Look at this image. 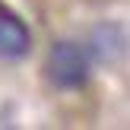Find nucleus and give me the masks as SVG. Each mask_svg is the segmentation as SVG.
Listing matches in <instances>:
<instances>
[{
  "label": "nucleus",
  "mask_w": 130,
  "mask_h": 130,
  "mask_svg": "<svg viewBox=\"0 0 130 130\" xmlns=\"http://www.w3.org/2000/svg\"><path fill=\"white\" fill-rule=\"evenodd\" d=\"M89 67H92V57H89L86 44L60 38V41L51 44L48 57H44V76L51 79L54 89H83L89 83Z\"/></svg>",
  "instance_id": "f257e3e1"
},
{
  "label": "nucleus",
  "mask_w": 130,
  "mask_h": 130,
  "mask_svg": "<svg viewBox=\"0 0 130 130\" xmlns=\"http://www.w3.org/2000/svg\"><path fill=\"white\" fill-rule=\"evenodd\" d=\"M29 51H32L29 25L10 6H0V57L3 60H22Z\"/></svg>",
  "instance_id": "f03ea898"
},
{
  "label": "nucleus",
  "mask_w": 130,
  "mask_h": 130,
  "mask_svg": "<svg viewBox=\"0 0 130 130\" xmlns=\"http://www.w3.org/2000/svg\"><path fill=\"white\" fill-rule=\"evenodd\" d=\"M124 44H127V38H124V29H121L118 22H102V25H95V29L89 32L86 51H89V57L99 60V63H114L124 54Z\"/></svg>",
  "instance_id": "7ed1b4c3"
}]
</instances>
